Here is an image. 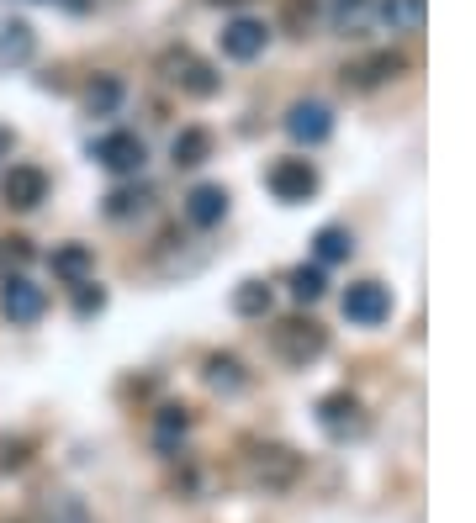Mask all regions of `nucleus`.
I'll list each match as a JSON object with an SVG mask.
<instances>
[{
    "instance_id": "nucleus-1",
    "label": "nucleus",
    "mask_w": 476,
    "mask_h": 523,
    "mask_svg": "<svg viewBox=\"0 0 476 523\" xmlns=\"http://www.w3.org/2000/svg\"><path fill=\"white\" fill-rule=\"evenodd\" d=\"M90 159H96L106 175H143V159H149V148H143L138 133L112 127V133H101L96 143H90Z\"/></svg>"
},
{
    "instance_id": "nucleus-2",
    "label": "nucleus",
    "mask_w": 476,
    "mask_h": 523,
    "mask_svg": "<svg viewBox=\"0 0 476 523\" xmlns=\"http://www.w3.org/2000/svg\"><path fill=\"white\" fill-rule=\"evenodd\" d=\"M344 317H350L355 328H381L392 317V291L381 286V280H355V286L344 291Z\"/></svg>"
},
{
    "instance_id": "nucleus-3",
    "label": "nucleus",
    "mask_w": 476,
    "mask_h": 523,
    "mask_svg": "<svg viewBox=\"0 0 476 523\" xmlns=\"http://www.w3.org/2000/svg\"><path fill=\"white\" fill-rule=\"evenodd\" d=\"M159 69H164V80L180 85L186 96H212V90H217V69L201 64L191 48H170V53L159 59Z\"/></svg>"
},
{
    "instance_id": "nucleus-4",
    "label": "nucleus",
    "mask_w": 476,
    "mask_h": 523,
    "mask_svg": "<svg viewBox=\"0 0 476 523\" xmlns=\"http://www.w3.org/2000/svg\"><path fill=\"white\" fill-rule=\"evenodd\" d=\"M328 344V333L313 323V317H286V323L276 328V354L291 365H307V360H318Z\"/></svg>"
},
{
    "instance_id": "nucleus-5",
    "label": "nucleus",
    "mask_w": 476,
    "mask_h": 523,
    "mask_svg": "<svg viewBox=\"0 0 476 523\" xmlns=\"http://www.w3.org/2000/svg\"><path fill=\"white\" fill-rule=\"evenodd\" d=\"M0 312L11 317V323H38V317L48 312V291L43 286H32L27 275H6L0 280Z\"/></svg>"
},
{
    "instance_id": "nucleus-6",
    "label": "nucleus",
    "mask_w": 476,
    "mask_h": 523,
    "mask_svg": "<svg viewBox=\"0 0 476 523\" xmlns=\"http://www.w3.org/2000/svg\"><path fill=\"white\" fill-rule=\"evenodd\" d=\"M0 196H6V207L32 212V207L48 201V175L38 170V164H11V170L0 175Z\"/></svg>"
},
{
    "instance_id": "nucleus-7",
    "label": "nucleus",
    "mask_w": 476,
    "mask_h": 523,
    "mask_svg": "<svg viewBox=\"0 0 476 523\" xmlns=\"http://www.w3.org/2000/svg\"><path fill=\"white\" fill-rule=\"evenodd\" d=\"M328 133H334V111H328L323 101H297L286 111V138L291 143L318 148V143H328Z\"/></svg>"
},
{
    "instance_id": "nucleus-8",
    "label": "nucleus",
    "mask_w": 476,
    "mask_h": 523,
    "mask_svg": "<svg viewBox=\"0 0 476 523\" xmlns=\"http://www.w3.org/2000/svg\"><path fill=\"white\" fill-rule=\"evenodd\" d=\"M265 185L276 191V201H307L318 191V170L307 159H281V164H270Z\"/></svg>"
},
{
    "instance_id": "nucleus-9",
    "label": "nucleus",
    "mask_w": 476,
    "mask_h": 523,
    "mask_svg": "<svg viewBox=\"0 0 476 523\" xmlns=\"http://www.w3.org/2000/svg\"><path fill=\"white\" fill-rule=\"evenodd\" d=\"M270 43V27L265 22H254V16H233V22L223 27V53L238 64H249V59H260Z\"/></svg>"
},
{
    "instance_id": "nucleus-10",
    "label": "nucleus",
    "mask_w": 476,
    "mask_h": 523,
    "mask_svg": "<svg viewBox=\"0 0 476 523\" xmlns=\"http://www.w3.org/2000/svg\"><path fill=\"white\" fill-rule=\"evenodd\" d=\"M323 16L339 37H360L376 27V0H323Z\"/></svg>"
},
{
    "instance_id": "nucleus-11",
    "label": "nucleus",
    "mask_w": 476,
    "mask_h": 523,
    "mask_svg": "<svg viewBox=\"0 0 476 523\" xmlns=\"http://www.w3.org/2000/svg\"><path fill=\"white\" fill-rule=\"evenodd\" d=\"M402 69H408V59H402V53H371V59H360L355 69H344V85L371 90V85H387V80H397Z\"/></svg>"
},
{
    "instance_id": "nucleus-12",
    "label": "nucleus",
    "mask_w": 476,
    "mask_h": 523,
    "mask_svg": "<svg viewBox=\"0 0 476 523\" xmlns=\"http://www.w3.org/2000/svg\"><path fill=\"white\" fill-rule=\"evenodd\" d=\"M318 423H323L334 439H344V434H355L365 418H360V402L350 397V391H334V397L318 402Z\"/></svg>"
},
{
    "instance_id": "nucleus-13",
    "label": "nucleus",
    "mask_w": 476,
    "mask_h": 523,
    "mask_svg": "<svg viewBox=\"0 0 476 523\" xmlns=\"http://www.w3.org/2000/svg\"><path fill=\"white\" fill-rule=\"evenodd\" d=\"M186 217L196 222V228H217V222L228 217V191L223 185H196V191L186 196Z\"/></svg>"
},
{
    "instance_id": "nucleus-14",
    "label": "nucleus",
    "mask_w": 476,
    "mask_h": 523,
    "mask_svg": "<svg viewBox=\"0 0 476 523\" xmlns=\"http://www.w3.org/2000/svg\"><path fill=\"white\" fill-rule=\"evenodd\" d=\"M38 53V32L27 22H0V69H16Z\"/></svg>"
},
{
    "instance_id": "nucleus-15",
    "label": "nucleus",
    "mask_w": 476,
    "mask_h": 523,
    "mask_svg": "<svg viewBox=\"0 0 476 523\" xmlns=\"http://www.w3.org/2000/svg\"><path fill=\"white\" fill-rule=\"evenodd\" d=\"M376 22L392 32H418L424 27V0H376Z\"/></svg>"
},
{
    "instance_id": "nucleus-16",
    "label": "nucleus",
    "mask_w": 476,
    "mask_h": 523,
    "mask_svg": "<svg viewBox=\"0 0 476 523\" xmlns=\"http://www.w3.org/2000/svg\"><path fill=\"white\" fill-rule=\"evenodd\" d=\"M48 265H53V275H59V280L80 286V280H90V265H96V259H90L85 244H64V249H53V254H48Z\"/></svg>"
},
{
    "instance_id": "nucleus-17",
    "label": "nucleus",
    "mask_w": 476,
    "mask_h": 523,
    "mask_svg": "<svg viewBox=\"0 0 476 523\" xmlns=\"http://www.w3.org/2000/svg\"><path fill=\"white\" fill-rule=\"evenodd\" d=\"M254 476L270 481V487H286V481L297 476V455H291V450H260V460H254Z\"/></svg>"
},
{
    "instance_id": "nucleus-18",
    "label": "nucleus",
    "mask_w": 476,
    "mask_h": 523,
    "mask_svg": "<svg viewBox=\"0 0 476 523\" xmlns=\"http://www.w3.org/2000/svg\"><path fill=\"white\" fill-rule=\"evenodd\" d=\"M313 249H318V265H339V259L355 254V238H350V228H323L313 238Z\"/></svg>"
},
{
    "instance_id": "nucleus-19",
    "label": "nucleus",
    "mask_w": 476,
    "mask_h": 523,
    "mask_svg": "<svg viewBox=\"0 0 476 523\" xmlns=\"http://www.w3.org/2000/svg\"><path fill=\"white\" fill-rule=\"evenodd\" d=\"M207 148H212V138L201 133V127H180L175 143H170V154H175V164H186V170H191V164L207 159Z\"/></svg>"
},
{
    "instance_id": "nucleus-20",
    "label": "nucleus",
    "mask_w": 476,
    "mask_h": 523,
    "mask_svg": "<svg viewBox=\"0 0 476 523\" xmlns=\"http://www.w3.org/2000/svg\"><path fill=\"white\" fill-rule=\"evenodd\" d=\"M85 106H90V117H112V111L122 106V80H112V74H101V80L85 90Z\"/></svg>"
},
{
    "instance_id": "nucleus-21",
    "label": "nucleus",
    "mask_w": 476,
    "mask_h": 523,
    "mask_svg": "<svg viewBox=\"0 0 476 523\" xmlns=\"http://www.w3.org/2000/svg\"><path fill=\"white\" fill-rule=\"evenodd\" d=\"M143 207H149V191H143V185H117L112 196H106V217H138Z\"/></svg>"
},
{
    "instance_id": "nucleus-22",
    "label": "nucleus",
    "mask_w": 476,
    "mask_h": 523,
    "mask_svg": "<svg viewBox=\"0 0 476 523\" xmlns=\"http://www.w3.org/2000/svg\"><path fill=\"white\" fill-rule=\"evenodd\" d=\"M233 312H238V317L270 312V286H265V280H244V286L233 291Z\"/></svg>"
},
{
    "instance_id": "nucleus-23",
    "label": "nucleus",
    "mask_w": 476,
    "mask_h": 523,
    "mask_svg": "<svg viewBox=\"0 0 476 523\" xmlns=\"http://www.w3.org/2000/svg\"><path fill=\"white\" fill-rule=\"evenodd\" d=\"M207 386L238 391V386H244V365H238L233 354H212V360H207Z\"/></svg>"
},
{
    "instance_id": "nucleus-24",
    "label": "nucleus",
    "mask_w": 476,
    "mask_h": 523,
    "mask_svg": "<svg viewBox=\"0 0 476 523\" xmlns=\"http://www.w3.org/2000/svg\"><path fill=\"white\" fill-rule=\"evenodd\" d=\"M291 296H297V302H318L323 296V265H297L291 270Z\"/></svg>"
},
{
    "instance_id": "nucleus-25",
    "label": "nucleus",
    "mask_w": 476,
    "mask_h": 523,
    "mask_svg": "<svg viewBox=\"0 0 476 523\" xmlns=\"http://www.w3.org/2000/svg\"><path fill=\"white\" fill-rule=\"evenodd\" d=\"M186 428H191L186 407H164V413H159V444H164V450H170V444H175L180 434H186Z\"/></svg>"
},
{
    "instance_id": "nucleus-26",
    "label": "nucleus",
    "mask_w": 476,
    "mask_h": 523,
    "mask_svg": "<svg viewBox=\"0 0 476 523\" xmlns=\"http://www.w3.org/2000/svg\"><path fill=\"white\" fill-rule=\"evenodd\" d=\"M101 307H106V291L90 286V280H80V286H75V312H80V317H96Z\"/></svg>"
},
{
    "instance_id": "nucleus-27",
    "label": "nucleus",
    "mask_w": 476,
    "mask_h": 523,
    "mask_svg": "<svg viewBox=\"0 0 476 523\" xmlns=\"http://www.w3.org/2000/svg\"><path fill=\"white\" fill-rule=\"evenodd\" d=\"M11 148H16V133H11V122H0V159H11Z\"/></svg>"
},
{
    "instance_id": "nucleus-28",
    "label": "nucleus",
    "mask_w": 476,
    "mask_h": 523,
    "mask_svg": "<svg viewBox=\"0 0 476 523\" xmlns=\"http://www.w3.org/2000/svg\"><path fill=\"white\" fill-rule=\"evenodd\" d=\"M217 6H233V0H217Z\"/></svg>"
}]
</instances>
